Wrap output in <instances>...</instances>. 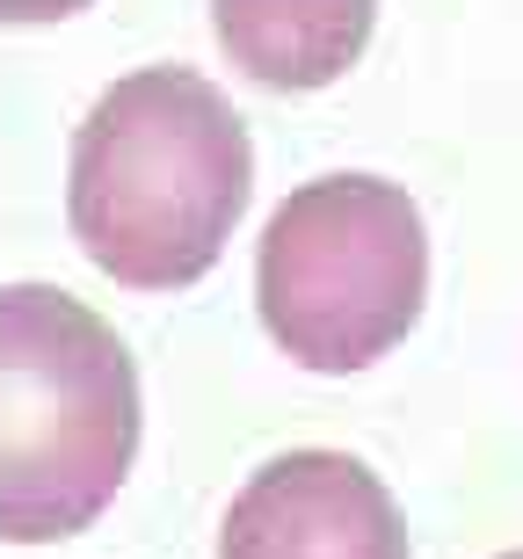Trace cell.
<instances>
[{
    "instance_id": "cell-5",
    "label": "cell",
    "mask_w": 523,
    "mask_h": 559,
    "mask_svg": "<svg viewBox=\"0 0 523 559\" xmlns=\"http://www.w3.org/2000/svg\"><path fill=\"white\" fill-rule=\"evenodd\" d=\"M378 29V0H211V37L233 73L270 95L335 87Z\"/></svg>"
},
{
    "instance_id": "cell-3",
    "label": "cell",
    "mask_w": 523,
    "mask_h": 559,
    "mask_svg": "<svg viewBox=\"0 0 523 559\" xmlns=\"http://www.w3.org/2000/svg\"><path fill=\"white\" fill-rule=\"evenodd\" d=\"M429 306V226L385 175H313L262 218L254 312L313 378H356L393 356Z\"/></svg>"
},
{
    "instance_id": "cell-4",
    "label": "cell",
    "mask_w": 523,
    "mask_h": 559,
    "mask_svg": "<svg viewBox=\"0 0 523 559\" xmlns=\"http://www.w3.org/2000/svg\"><path fill=\"white\" fill-rule=\"evenodd\" d=\"M218 559H415L393 487L349 451L254 465L218 516Z\"/></svg>"
},
{
    "instance_id": "cell-2",
    "label": "cell",
    "mask_w": 523,
    "mask_h": 559,
    "mask_svg": "<svg viewBox=\"0 0 523 559\" xmlns=\"http://www.w3.org/2000/svg\"><path fill=\"white\" fill-rule=\"evenodd\" d=\"M139 436L124 334L59 284H0V545L81 538L124 495Z\"/></svg>"
},
{
    "instance_id": "cell-1",
    "label": "cell",
    "mask_w": 523,
    "mask_h": 559,
    "mask_svg": "<svg viewBox=\"0 0 523 559\" xmlns=\"http://www.w3.org/2000/svg\"><path fill=\"white\" fill-rule=\"evenodd\" d=\"M254 204V139L197 66H139L87 103L66 153V226L124 290H189Z\"/></svg>"
},
{
    "instance_id": "cell-6",
    "label": "cell",
    "mask_w": 523,
    "mask_h": 559,
    "mask_svg": "<svg viewBox=\"0 0 523 559\" xmlns=\"http://www.w3.org/2000/svg\"><path fill=\"white\" fill-rule=\"evenodd\" d=\"M95 0H0V29H51V22L87 15Z\"/></svg>"
},
{
    "instance_id": "cell-7",
    "label": "cell",
    "mask_w": 523,
    "mask_h": 559,
    "mask_svg": "<svg viewBox=\"0 0 523 559\" xmlns=\"http://www.w3.org/2000/svg\"><path fill=\"white\" fill-rule=\"evenodd\" d=\"M502 559H523V545H516V552H502Z\"/></svg>"
}]
</instances>
